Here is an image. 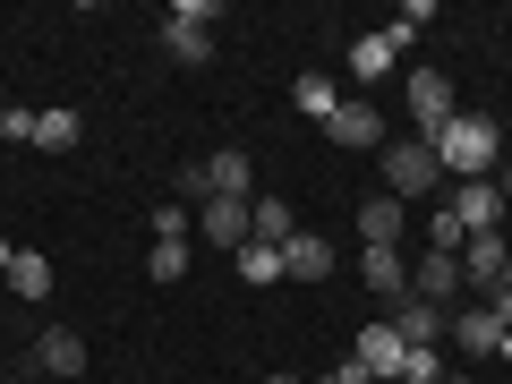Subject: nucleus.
Masks as SVG:
<instances>
[{"mask_svg":"<svg viewBox=\"0 0 512 384\" xmlns=\"http://www.w3.org/2000/svg\"><path fill=\"white\" fill-rule=\"evenodd\" d=\"M444 376H453L444 350H410V359H402V384H444Z\"/></svg>","mask_w":512,"mask_h":384,"instance_id":"b1692460","label":"nucleus"},{"mask_svg":"<svg viewBox=\"0 0 512 384\" xmlns=\"http://www.w3.org/2000/svg\"><path fill=\"white\" fill-rule=\"evenodd\" d=\"M393 26H402V35H419V26H436V0H402V18H393Z\"/></svg>","mask_w":512,"mask_h":384,"instance_id":"bb28decb","label":"nucleus"},{"mask_svg":"<svg viewBox=\"0 0 512 384\" xmlns=\"http://www.w3.org/2000/svg\"><path fill=\"white\" fill-rule=\"evenodd\" d=\"M444 325H453V316L427 308V299H402V308H393V333H402L410 350H436V342H444Z\"/></svg>","mask_w":512,"mask_h":384,"instance_id":"4468645a","label":"nucleus"},{"mask_svg":"<svg viewBox=\"0 0 512 384\" xmlns=\"http://www.w3.org/2000/svg\"><path fill=\"white\" fill-rule=\"evenodd\" d=\"M154 239H188V205H163L154 214Z\"/></svg>","mask_w":512,"mask_h":384,"instance_id":"cd10ccee","label":"nucleus"},{"mask_svg":"<svg viewBox=\"0 0 512 384\" xmlns=\"http://www.w3.org/2000/svg\"><path fill=\"white\" fill-rule=\"evenodd\" d=\"M504 256H512V239H504V231H478L470 248H461V282H470V291L487 299L495 282H504Z\"/></svg>","mask_w":512,"mask_h":384,"instance_id":"1a4fd4ad","label":"nucleus"},{"mask_svg":"<svg viewBox=\"0 0 512 384\" xmlns=\"http://www.w3.org/2000/svg\"><path fill=\"white\" fill-rule=\"evenodd\" d=\"M291 103L308 111V120H333V111H342V94L325 86V69H308V77H299V86H291Z\"/></svg>","mask_w":512,"mask_h":384,"instance_id":"4be33fe9","label":"nucleus"},{"mask_svg":"<svg viewBox=\"0 0 512 384\" xmlns=\"http://www.w3.org/2000/svg\"><path fill=\"white\" fill-rule=\"evenodd\" d=\"M35 367H43V376H60V384H69V376H86V342H77L69 325H52V333L35 342Z\"/></svg>","mask_w":512,"mask_h":384,"instance_id":"ddd939ff","label":"nucleus"},{"mask_svg":"<svg viewBox=\"0 0 512 384\" xmlns=\"http://www.w3.org/2000/svg\"><path fill=\"white\" fill-rule=\"evenodd\" d=\"M402 231H410V222H402V197H367V205H359V239H367V248H402Z\"/></svg>","mask_w":512,"mask_h":384,"instance_id":"dca6fc26","label":"nucleus"},{"mask_svg":"<svg viewBox=\"0 0 512 384\" xmlns=\"http://www.w3.org/2000/svg\"><path fill=\"white\" fill-rule=\"evenodd\" d=\"M308 384H367V376H359V359H350V367H325V376H308Z\"/></svg>","mask_w":512,"mask_h":384,"instance_id":"c85d7f7f","label":"nucleus"},{"mask_svg":"<svg viewBox=\"0 0 512 384\" xmlns=\"http://www.w3.org/2000/svg\"><path fill=\"white\" fill-rule=\"evenodd\" d=\"M9 291H18V299H43V291H52V256L18 248V265H9Z\"/></svg>","mask_w":512,"mask_h":384,"instance_id":"412c9836","label":"nucleus"},{"mask_svg":"<svg viewBox=\"0 0 512 384\" xmlns=\"http://www.w3.org/2000/svg\"><path fill=\"white\" fill-rule=\"evenodd\" d=\"M504 291H512V256H504Z\"/></svg>","mask_w":512,"mask_h":384,"instance_id":"473e14b6","label":"nucleus"},{"mask_svg":"<svg viewBox=\"0 0 512 384\" xmlns=\"http://www.w3.org/2000/svg\"><path fill=\"white\" fill-rule=\"evenodd\" d=\"M171 188H180L188 205H205V197H214V180H205V163H180V180H171Z\"/></svg>","mask_w":512,"mask_h":384,"instance_id":"a878e982","label":"nucleus"},{"mask_svg":"<svg viewBox=\"0 0 512 384\" xmlns=\"http://www.w3.org/2000/svg\"><path fill=\"white\" fill-rule=\"evenodd\" d=\"M231 265H239V274L256 282V291H274V282H282V248H265V239H248V248H239Z\"/></svg>","mask_w":512,"mask_h":384,"instance_id":"aec40b11","label":"nucleus"},{"mask_svg":"<svg viewBox=\"0 0 512 384\" xmlns=\"http://www.w3.org/2000/svg\"><path fill=\"white\" fill-rule=\"evenodd\" d=\"M197 222H205V239H214V248H231V256L256 239V231H248V197H205Z\"/></svg>","mask_w":512,"mask_h":384,"instance_id":"9d476101","label":"nucleus"},{"mask_svg":"<svg viewBox=\"0 0 512 384\" xmlns=\"http://www.w3.org/2000/svg\"><path fill=\"white\" fill-rule=\"evenodd\" d=\"M325 137H333L342 154H367V146H384V111L367 103V94H342V111L325 120Z\"/></svg>","mask_w":512,"mask_h":384,"instance_id":"423d86ee","label":"nucleus"},{"mask_svg":"<svg viewBox=\"0 0 512 384\" xmlns=\"http://www.w3.org/2000/svg\"><path fill=\"white\" fill-rule=\"evenodd\" d=\"M495 350H504V359H512V333H504V342H495Z\"/></svg>","mask_w":512,"mask_h":384,"instance_id":"2f4dec72","label":"nucleus"},{"mask_svg":"<svg viewBox=\"0 0 512 384\" xmlns=\"http://www.w3.org/2000/svg\"><path fill=\"white\" fill-rule=\"evenodd\" d=\"M461 342V359H495V342H504V325H495L487 308H453V325H444Z\"/></svg>","mask_w":512,"mask_h":384,"instance_id":"2eb2a0df","label":"nucleus"},{"mask_svg":"<svg viewBox=\"0 0 512 384\" xmlns=\"http://www.w3.org/2000/svg\"><path fill=\"white\" fill-rule=\"evenodd\" d=\"M205 180H214V197H256V163H248V154H231V146L205 154Z\"/></svg>","mask_w":512,"mask_h":384,"instance_id":"a211bd4d","label":"nucleus"},{"mask_svg":"<svg viewBox=\"0 0 512 384\" xmlns=\"http://www.w3.org/2000/svg\"><path fill=\"white\" fill-rule=\"evenodd\" d=\"M0 137H9V146H35V111L9 103V111H0Z\"/></svg>","mask_w":512,"mask_h":384,"instance_id":"393cba45","label":"nucleus"},{"mask_svg":"<svg viewBox=\"0 0 512 384\" xmlns=\"http://www.w3.org/2000/svg\"><path fill=\"white\" fill-rule=\"evenodd\" d=\"M436 163L444 180H495V163H504V128L487 120V111H453L436 137Z\"/></svg>","mask_w":512,"mask_h":384,"instance_id":"f257e3e1","label":"nucleus"},{"mask_svg":"<svg viewBox=\"0 0 512 384\" xmlns=\"http://www.w3.org/2000/svg\"><path fill=\"white\" fill-rule=\"evenodd\" d=\"M9 265H18V248H9V239H0V274H9Z\"/></svg>","mask_w":512,"mask_h":384,"instance_id":"7c9ffc66","label":"nucleus"},{"mask_svg":"<svg viewBox=\"0 0 512 384\" xmlns=\"http://www.w3.org/2000/svg\"><path fill=\"white\" fill-rule=\"evenodd\" d=\"M402 103H410V137H427V146H436L444 137V120H453V77L444 69H410V86H402Z\"/></svg>","mask_w":512,"mask_h":384,"instance_id":"20e7f679","label":"nucleus"},{"mask_svg":"<svg viewBox=\"0 0 512 384\" xmlns=\"http://www.w3.org/2000/svg\"><path fill=\"white\" fill-rule=\"evenodd\" d=\"M402 52H410V35H402V26H376V35H359V43H350V77H359V86H384Z\"/></svg>","mask_w":512,"mask_h":384,"instance_id":"6e6552de","label":"nucleus"},{"mask_svg":"<svg viewBox=\"0 0 512 384\" xmlns=\"http://www.w3.org/2000/svg\"><path fill=\"white\" fill-rule=\"evenodd\" d=\"M359 274H367V291L393 299V308L410 299V265H402V248H359Z\"/></svg>","mask_w":512,"mask_h":384,"instance_id":"9b49d317","label":"nucleus"},{"mask_svg":"<svg viewBox=\"0 0 512 384\" xmlns=\"http://www.w3.org/2000/svg\"><path fill=\"white\" fill-rule=\"evenodd\" d=\"M444 214L461 222V239H478V231H495V222H504V197H495V180H453Z\"/></svg>","mask_w":512,"mask_h":384,"instance_id":"0eeeda50","label":"nucleus"},{"mask_svg":"<svg viewBox=\"0 0 512 384\" xmlns=\"http://www.w3.org/2000/svg\"><path fill=\"white\" fill-rule=\"evenodd\" d=\"M350 359H359V376H367V384H384V376H402L410 342L393 333V316H384V325H359V342H350Z\"/></svg>","mask_w":512,"mask_h":384,"instance_id":"39448f33","label":"nucleus"},{"mask_svg":"<svg viewBox=\"0 0 512 384\" xmlns=\"http://www.w3.org/2000/svg\"><path fill=\"white\" fill-rule=\"evenodd\" d=\"M214 18H222L214 0H180V9L163 18V52L180 60V69H205V60H214V35H205V26Z\"/></svg>","mask_w":512,"mask_h":384,"instance_id":"7ed1b4c3","label":"nucleus"},{"mask_svg":"<svg viewBox=\"0 0 512 384\" xmlns=\"http://www.w3.org/2000/svg\"><path fill=\"white\" fill-rule=\"evenodd\" d=\"M248 231L265 239V248H282V239L299 231V222H291V197H274V188H265V197H248Z\"/></svg>","mask_w":512,"mask_h":384,"instance_id":"f3484780","label":"nucleus"},{"mask_svg":"<svg viewBox=\"0 0 512 384\" xmlns=\"http://www.w3.org/2000/svg\"><path fill=\"white\" fill-rule=\"evenodd\" d=\"M146 274H154V282H180V274H188V239H154Z\"/></svg>","mask_w":512,"mask_h":384,"instance_id":"5701e85b","label":"nucleus"},{"mask_svg":"<svg viewBox=\"0 0 512 384\" xmlns=\"http://www.w3.org/2000/svg\"><path fill=\"white\" fill-rule=\"evenodd\" d=\"M265 384H299V376H265Z\"/></svg>","mask_w":512,"mask_h":384,"instance_id":"72a5a7b5","label":"nucleus"},{"mask_svg":"<svg viewBox=\"0 0 512 384\" xmlns=\"http://www.w3.org/2000/svg\"><path fill=\"white\" fill-rule=\"evenodd\" d=\"M495 197H504V205H512V163H495Z\"/></svg>","mask_w":512,"mask_h":384,"instance_id":"c756f323","label":"nucleus"},{"mask_svg":"<svg viewBox=\"0 0 512 384\" xmlns=\"http://www.w3.org/2000/svg\"><path fill=\"white\" fill-rule=\"evenodd\" d=\"M325 274H333V248H325L316 231H291V239H282V282H325Z\"/></svg>","mask_w":512,"mask_h":384,"instance_id":"f8f14e48","label":"nucleus"},{"mask_svg":"<svg viewBox=\"0 0 512 384\" xmlns=\"http://www.w3.org/2000/svg\"><path fill=\"white\" fill-rule=\"evenodd\" d=\"M444 188V163H436V146H427V137H393V146H384V197H436Z\"/></svg>","mask_w":512,"mask_h":384,"instance_id":"f03ea898","label":"nucleus"},{"mask_svg":"<svg viewBox=\"0 0 512 384\" xmlns=\"http://www.w3.org/2000/svg\"><path fill=\"white\" fill-rule=\"evenodd\" d=\"M77 137H86V120H77L69 103H52V111H35V146H43V154H69Z\"/></svg>","mask_w":512,"mask_h":384,"instance_id":"6ab92c4d","label":"nucleus"}]
</instances>
